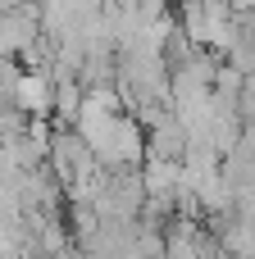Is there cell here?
Masks as SVG:
<instances>
[{
  "instance_id": "cell-1",
  "label": "cell",
  "mask_w": 255,
  "mask_h": 259,
  "mask_svg": "<svg viewBox=\"0 0 255 259\" xmlns=\"http://www.w3.org/2000/svg\"><path fill=\"white\" fill-rule=\"evenodd\" d=\"M137 5H141V9L155 18V14H169V5H173V0H137Z\"/></svg>"
}]
</instances>
